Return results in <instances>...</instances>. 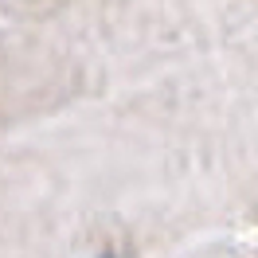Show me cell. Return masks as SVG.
<instances>
[{
    "instance_id": "6da1fadb",
    "label": "cell",
    "mask_w": 258,
    "mask_h": 258,
    "mask_svg": "<svg viewBox=\"0 0 258 258\" xmlns=\"http://www.w3.org/2000/svg\"><path fill=\"white\" fill-rule=\"evenodd\" d=\"M102 258H117V254H102Z\"/></svg>"
}]
</instances>
